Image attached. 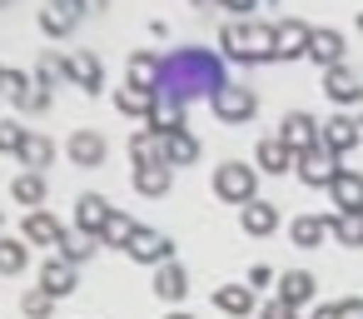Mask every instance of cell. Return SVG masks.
Returning <instances> with one entry per match:
<instances>
[{
  "label": "cell",
  "mask_w": 363,
  "mask_h": 319,
  "mask_svg": "<svg viewBox=\"0 0 363 319\" xmlns=\"http://www.w3.org/2000/svg\"><path fill=\"white\" fill-rule=\"evenodd\" d=\"M155 90H140V85H120L115 90V110L120 115H135V120H150V110H155Z\"/></svg>",
  "instance_id": "4316f807"
},
{
  "label": "cell",
  "mask_w": 363,
  "mask_h": 319,
  "mask_svg": "<svg viewBox=\"0 0 363 319\" xmlns=\"http://www.w3.org/2000/svg\"><path fill=\"white\" fill-rule=\"evenodd\" d=\"M75 284H80V269H75L70 259H60V254H45V264H40V289L55 294V299H65Z\"/></svg>",
  "instance_id": "30bf717a"
},
{
  "label": "cell",
  "mask_w": 363,
  "mask_h": 319,
  "mask_svg": "<svg viewBox=\"0 0 363 319\" xmlns=\"http://www.w3.org/2000/svg\"><path fill=\"white\" fill-rule=\"evenodd\" d=\"M328 234H333L338 244L358 249V244H363V215H333V220H328Z\"/></svg>",
  "instance_id": "e575fe53"
},
{
  "label": "cell",
  "mask_w": 363,
  "mask_h": 319,
  "mask_svg": "<svg viewBox=\"0 0 363 319\" xmlns=\"http://www.w3.org/2000/svg\"><path fill=\"white\" fill-rule=\"evenodd\" d=\"M214 195L224 200V205H254L259 200V170L254 165H244V160H224L219 170H214Z\"/></svg>",
  "instance_id": "7a4b0ae2"
},
{
  "label": "cell",
  "mask_w": 363,
  "mask_h": 319,
  "mask_svg": "<svg viewBox=\"0 0 363 319\" xmlns=\"http://www.w3.org/2000/svg\"><path fill=\"white\" fill-rule=\"evenodd\" d=\"M130 155H135V165H150V160H164V140H160V135H150V130H140V135L130 140Z\"/></svg>",
  "instance_id": "8d00e7d4"
},
{
  "label": "cell",
  "mask_w": 363,
  "mask_h": 319,
  "mask_svg": "<svg viewBox=\"0 0 363 319\" xmlns=\"http://www.w3.org/2000/svg\"><path fill=\"white\" fill-rule=\"evenodd\" d=\"M343 175V165H338V155L333 150H323V145H313V150H303L298 155V180L303 185H313V190H333V180Z\"/></svg>",
  "instance_id": "277c9868"
},
{
  "label": "cell",
  "mask_w": 363,
  "mask_h": 319,
  "mask_svg": "<svg viewBox=\"0 0 363 319\" xmlns=\"http://www.w3.org/2000/svg\"><path fill=\"white\" fill-rule=\"evenodd\" d=\"M30 85H35V80H30V75H21V70H11V75H6V95H11V105H21V100H26V90H30Z\"/></svg>",
  "instance_id": "60d3db41"
},
{
  "label": "cell",
  "mask_w": 363,
  "mask_h": 319,
  "mask_svg": "<svg viewBox=\"0 0 363 319\" xmlns=\"http://www.w3.org/2000/svg\"><path fill=\"white\" fill-rule=\"evenodd\" d=\"M199 160V140L189 135V130H179V135H169L164 140V165L174 170V165H194Z\"/></svg>",
  "instance_id": "1f68e13d"
},
{
  "label": "cell",
  "mask_w": 363,
  "mask_h": 319,
  "mask_svg": "<svg viewBox=\"0 0 363 319\" xmlns=\"http://www.w3.org/2000/svg\"><path fill=\"white\" fill-rule=\"evenodd\" d=\"M338 319H363V299H338Z\"/></svg>",
  "instance_id": "ee69618b"
},
{
  "label": "cell",
  "mask_w": 363,
  "mask_h": 319,
  "mask_svg": "<svg viewBox=\"0 0 363 319\" xmlns=\"http://www.w3.org/2000/svg\"><path fill=\"white\" fill-rule=\"evenodd\" d=\"M318 145L333 150V155H348L353 145H363V120H353V115H328V120L318 125Z\"/></svg>",
  "instance_id": "5b68a950"
},
{
  "label": "cell",
  "mask_w": 363,
  "mask_h": 319,
  "mask_svg": "<svg viewBox=\"0 0 363 319\" xmlns=\"http://www.w3.org/2000/svg\"><path fill=\"white\" fill-rule=\"evenodd\" d=\"M259 60H274V26L249 21L244 26V65H259Z\"/></svg>",
  "instance_id": "d4e9b609"
},
{
  "label": "cell",
  "mask_w": 363,
  "mask_h": 319,
  "mask_svg": "<svg viewBox=\"0 0 363 319\" xmlns=\"http://www.w3.org/2000/svg\"><path fill=\"white\" fill-rule=\"evenodd\" d=\"M60 80H70V55H60V50H45V55L35 60V85L55 90Z\"/></svg>",
  "instance_id": "f546056e"
},
{
  "label": "cell",
  "mask_w": 363,
  "mask_h": 319,
  "mask_svg": "<svg viewBox=\"0 0 363 319\" xmlns=\"http://www.w3.org/2000/svg\"><path fill=\"white\" fill-rule=\"evenodd\" d=\"M209 105H214L219 125H249V120L259 115V95H254L249 85H234V80H229V85H224Z\"/></svg>",
  "instance_id": "3957f363"
},
{
  "label": "cell",
  "mask_w": 363,
  "mask_h": 319,
  "mask_svg": "<svg viewBox=\"0 0 363 319\" xmlns=\"http://www.w3.org/2000/svg\"><path fill=\"white\" fill-rule=\"evenodd\" d=\"M135 220L125 215V210H110V220H105V234H100V244H120V249H130V239H135Z\"/></svg>",
  "instance_id": "d6a6232c"
},
{
  "label": "cell",
  "mask_w": 363,
  "mask_h": 319,
  "mask_svg": "<svg viewBox=\"0 0 363 319\" xmlns=\"http://www.w3.org/2000/svg\"><path fill=\"white\" fill-rule=\"evenodd\" d=\"M164 319H194V314H184V309H174V314H164Z\"/></svg>",
  "instance_id": "7dc6e473"
},
{
  "label": "cell",
  "mask_w": 363,
  "mask_h": 319,
  "mask_svg": "<svg viewBox=\"0 0 363 319\" xmlns=\"http://www.w3.org/2000/svg\"><path fill=\"white\" fill-rule=\"evenodd\" d=\"M214 309H224V314L244 319V314H254V309H259V294H254L249 284H219V289H214Z\"/></svg>",
  "instance_id": "603a6c76"
},
{
  "label": "cell",
  "mask_w": 363,
  "mask_h": 319,
  "mask_svg": "<svg viewBox=\"0 0 363 319\" xmlns=\"http://www.w3.org/2000/svg\"><path fill=\"white\" fill-rule=\"evenodd\" d=\"M11 200H16V205H30V215H35V210L45 205V175H30V170L16 175V180H11Z\"/></svg>",
  "instance_id": "4dcf8cb0"
},
{
  "label": "cell",
  "mask_w": 363,
  "mask_h": 319,
  "mask_svg": "<svg viewBox=\"0 0 363 319\" xmlns=\"http://www.w3.org/2000/svg\"><path fill=\"white\" fill-rule=\"evenodd\" d=\"M313 294H318V279H313L308 269H289V274H279V299H284V304L303 309V304H313Z\"/></svg>",
  "instance_id": "ac0fdd59"
},
{
  "label": "cell",
  "mask_w": 363,
  "mask_h": 319,
  "mask_svg": "<svg viewBox=\"0 0 363 319\" xmlns=\"http://www.w3.org/2000/svg\"><path fill=\"white\" fill-rule=\"evenodd\" d=\"M160 80H164V55H155V50L130 55V80L125 85H140V90H155L160 95Z\"/></svg>",
  "instance_id": "e0dca14e"
},
{
  "label": "cell",
  "mask_w": 363,
  "mask_h": 319,
  "mask_svg": "<svg viewBox=\"0 0 363 319\" xmlns=\"http://www.w3.org/2000/svg\"><path fill=\"white\" fill-rule=\"evenodd\" d=\"M125 254H130V259H140V264H155V269H160V264H169V259H174V244H169V234H164V229L140 225Z\"/></svg>",
  "instance_id": "8992f818"
},
{
  "label": "cell",
  "mask_w": 363,
  "mask_h": 319,
  "mask_svg": "<svg viewBox=\"0 0 363 319\" xmlns=\"http://www.w3.org/2000/svg\"><path fill=\"white\" fill-rule=\"evenodd\" d=\"M155 294H160L164 304H179V299L189 294V274H184V264H179V259H169V264H160V269H155Z\"/></svg>",
  "instance_id": "7402d4cb"
},
{
  "label": "cell",
  "mask_w": 363,
  "mask_h": 319,
  "mask_svg": "<svg viewBox=\"0 0 363 319\" xmlns=\"http://www.w3.org/2000/svg\"><path fill=\"white\" fill-rule=\"evenodd\" d=\"M80 16H85L80 0H55V6H40V31L60 40V36H70L80 26Z\"/></svg>",
  "instance_id": "8fae6325"
},
{
  "label": "cell",
  "mask_w": 363,
  "mask_h": 319,
  "mask_svg": "<svg viewBox=\"0 0 363 319\" xmlns=\"http://www.w3.org/2000/svg\"><path fill=\"white\" fill-rule=\"evenodd\" d=\"M269 279H274L269 264H254V269H249V289H259V284H269Z\"/></svg>",
  "instance_id": "f6af8a7d"
},
{
  "label": "cell",
  "mask_w": 363,
  "mask_h": 319,
  "mask_svg": "<svg viewBox=\"0 0 363 319\" xmlns=\"http://www.w3.org/2000/svg\"><path fill=\"white\" fill-rule=\"evenodd\" d=\"M224 85H229V80H224L219 55L194 50V45L164 55V80H160V95H164V100H174V105H184L189 95H209V100H214Z\"/></svg>",
  "instance_id": "6da1fadb"
},
{
  "label": "cell",
  "mask_w": 363,
  "mask_h": 319,
  "mask_svg": "<svg viewBox=\"0 0 363 319\" xmlns=\"http://www.w3.org/2000/svg\"><path fill=\"white\" fill-rule=\"evenodd\" d=\"M21 165H26L30 175H40L45 165H55V140L30 130V135H26V145H21Z\"/></svg>",
  "instance_id": "83f0119b"
},
{
  "label": "cell",
  "mask_w": 363,
  "mask_h": 319,
  "mask_svg": "<svg viewBox=\"0 0 363 319\" xmlns=\"http://www.w3.org/2000/svg\"><path fill=\"white\" fill-rule=\"evenodd\" d=\"M239 225H244V234H274L279 229V205L274 200H254V205H244L239 210Z\"/></svg>",
  "instance_id": "44dd1931"
},
{
  "label": "cell",
  "mask_w": 363,
  "mask_h": 319,
  "mask_svg": "<svg viewBox=\"0 0 363 319\" xmlns=\"http://www.w3.org/2000/svg\"><path fill=\"white\" fill-rule=\"evenodd\" d=\"M95 249H100V239H95V234H80V229H75V234H65V244H60L55 254H60V259H70V264L80 269V264H85V259L95 254Z\"/></svg>",
  "instance_id": "836d02e7"
},
{
  "label": "cell",
  "mask_w": 363,
  "mask_h": 319,
  "mask_svg": "<svg viewBox=\"0 0 363 319\" xmlns=\"http://www.w3.org/2000/svg\"><path fill=\"white\" fill-rule=\"evenodd\" d=\"M308 40H313V26H303V21L274 26V60H303L308 55Z\"/></svg>",
  "instance_id": "52a82bcc"
},
{
  "label": "cell",
  "mask_w": 363,
  "mask_h": 319,
  "mask_svg": "<svg viewBox=\"0 0 363 319\" xmlns=\"http://www.w3.org/2000/svg\"><path fill=\"white\" fill-rule=\"evenodd\" d=\"M323 90H328V100H338V105H358V100H363V80H358V70H348V65L323 70Z\"/></svg>",
  "instance_id": "2e32d148"
},
{
  "label": "cell",
  "mask_w": 363,
  "mask_h": 319,
  "mask_svg": "<svg viewBox=\"0 0 363 319\" xmlns=\"http://www.w3.org/2000/svg\"><path fill=\"white\" fill-rule=\"evenodd\" d=\"M30 264V249L21 244V239H6L0 234V274H21Z\"/></svg>",
  "instance_id": "d590c367"
},
{
  "label": "cell",
  "mask_w": 363,
  "mask_h": 319,
  "mask_svg": "<svg viewBox=\"0 0 363 319\" xmlns=\"http://www.w3.org/2000/svg\"><path fill=\"white\" fill-rule=\"evenodd\" d=\"M289 239H294L298 249H318V244L328 239V220H318V215H298V220H289Z\"/></svg>",
  "instance_id": "f1b7e54d"
},
{
  "label": "cell",
  "mask_w": 363,
  "mask_h": 319,
  "mask_svg": "<svg viewBox=\"0 0 363 319\" xmlns=\"http://www.w3.org/2000/svg\"><path fill=\"white\" fill-rule=\"evenodd\" d=\"M26 125H16V120H0V155H21V145H26Z\"/></svg>",
  "instance_id": "ab89813d"
},
{
  "label": "cell",
  "mask_w": 363,
  "mask_h": 319,
  "mask_svg": "<svg viewBox=\"0 0 363 319\" xmlns=\"http://www.w3.org/2000/svg\"><path fill=\"white\" fill-rule=\"evenodd\" d=\"M21 110H30V115L50 110V90H45V85H30V90H26V100H21Z\"/></svg>",
  "instance_id": "b9f144b4"
},
{
  "label": "cell",
  "mask_w": 363,
  "mask_h": 319,
  "mask_svg": "<svg viewBox=\"0 0 363 319\" xmlns=\"http://www.w3.org/2000/svg\"><path fill=\"white\" fill-rule=\"evenodd\" d=\"M21 234H26L30 244H45V249H60L70 229H65V225H60V220H55L50 210H35V215H26V229H21Z\"/></svg>",
  "instance_id": "5bb4252c"
},
{
  "label": "cell",
  "mask_w": 363,
  "mask_h": 319,
  "mask_svg": "<svg viewBox=\"0 0 363 319\" xmlns=\"http://www.w3.org/2000/svg\"><path fill=\"white\" fill-rule=\"evenodd\" d=\"M145 130L150 135H160V140H169V135H179L184 130V105H174V100H155V110H150V120H145Z\"/></svg>",
  "instance_id": "d6986e66"
},
{
  "label": "cell",
  "mask_w": 363,
  "mask_h": 319,
  "mask_svg": "<svg viewBox=\"0 0 363 319\" xmlns=\"http://www.w3.org/2000/svg\"><path fill=\"white\" fill-rule=\"evenodd\" d=\"M259 319H298V309L284 299H269V304H259Z\"/></svg>",
  "instance_id": "7bdbcfd3"
},
{
  "label": "cell",
  "mask_w": 363,
  "mask_h": 319,
  "mask_svg": "<svg viewBox=\"0 0 363 319\" xmlns=\"http://www.w3.org/2000/svg\"><path fill=\"white\" fill-rule=\"evenodd\" d=\"M6 75H11V70H6V65H0V95H6Z\"/></svg>",
  "instance_id": "c3c4849f"
},
{
  "label": "cell",
  "mask_w": 363,
  "mask_h": 319,
  "mask_svg": "<svg viewBox=\"0 0 363 319\" xmlns=\"http://www.w3.org/2000/svg\"><path fill=\"white\" fill-rule=\"evenodd\" d=\"M308 60L323 65V70L343 65V36H338V31H313V40H308Z\"/></svg>",
  "instance_id": "484cf974"
},
{
  "label": "cell",
  "mask_w": 363,
  "mask_h": 319,
  "mask_svg": "<svg viewBox=\"0 0 363 319\" xmlns=\"http://www.w3.org/2000/svg\"><path fill=\"white\" fill-rule=\"evenodd\" d=\"M169 185H174V170H169L164 160H150V165H135V190H140V195H150V200H160V195H169Z\"/></svg>",
  "instance_id": "ffe728a7"
},
{
  "label": "cell",
  "mask_w": 363,
  "mask_h": 319,
  "mask_svg": "<svg viewBox=\"0 0 363 319\" xmlns=\"http://www.w3.org/2000/svg\"><path fill=\"white\" fill-rule=\"evenodd\" d=\"M308 319H338V304H313V314Z\"/></svg>",
  "instance_id": "bcb514c9"
},
{
  "label": "cell",
  "mask_w": 363,
  "mask_h": 319,
  "mask_svg": "<svg viewBox=\"0 0 363 319\" xmlns=\"http://www.w3.org/2000/svg\"><path fill=\"white\" fill-rule=\"evenodd\" d=\"M21 309H26V319H50V314H55V294H45V289L35 284V289H26Z\"/></svg>",
  "instance_id": "74e56055"
},
{
  "label": "cell",
  "mask_w": 363,
  "mask_h": 319,
  "mask_svg": "<svg viewBox=\"0 0 363 319\" xmlns=\"http://www.w3.org/2000/svg\"><path fill=\"white\" fill-rule=\"evenodd\" d=\"M0 225H6V210H0Z\"/></svg>",
  "instance_id": "681fc988"
},
{
  "label": "cell",
  "mask_w": 363,
  "mask_h": 319,
  "mask_svg": "<svg viewBox=\"0 0 363 319\" xmlns=\"http://www.w3.org/2000/svg\"><path fill=\"white\" fill-rule=\"evenodd\" d=\"M65 155H70V165L95 170V165H105L110 145H105V135H100V130H75V135H70V145H65Z\"/></svg>",
  "instance_id": "9c48e42d"
},
{
  "label": "cell",
  "mask_w": 363,
  "mask_h": 319,
  "mask_svg": "<svg viewBox=\"0 0 363 319\" xmlns=\"http://www.w3.org/2000/svg\"><path fill=\"white\" fill-rule=\"evenodd\" d=\"M279 140H284L294 155H303V150H313V145H318V120H313L308 110H294V115H284V120H279Z\"/></svg>",
  "instance_id": "ba28073f"
},
{
  "label": "cell",
  "mask_w": 363,
  "mask_h": 319,
  "mask_svg": "<svg viewBox=\"0 0 363 319\" xmlns=\"http://www.w3.org/2000/svg\"><path fill=\"white\" fill-rule=\"evenodd\" d=\"M254 165H259L264 175H289V170H298V155H294V150H289L279 135H269V140H259Z\"/></svg>",
  "instance_id": "7c38bea8"
},
{
  "label": "cell",
  "mask_w": 363,
  "mask_h": 319,
  "mask_svg": "<svg viewBox=\"0 0 363 319\" xmlns=\"http://www.w3.org/2000/svg\"><path fill=\"white\" fill-rule=\"evenodd\" d=\"M328 195H333L338 215H363V175H358V170H343Z\"/></svg>",
  "instance_id": "cb8c5ba5"
},
{
  "label": "cell",
  "mask_w": 363,
  "mask_h": 319,
  "mask_svg": "<svg viewBox=\"0 0 363 319\" xmlns=\"http://www.w3.org/2000/svg\"><path fill=\"white\" fill-rule=\"evenodd\" d=\"M219 45H224L229 60H244V21H229V26L219 31Z\"/></svg>",
  "instance_id": "f35d334b"
},
{
  "label": "cell",
  "mask_w": 363,
  "mask_h": 319,
  "mask_svg": "<svg viewBox=\"0 0 363 319\" xmlns=\"http://www.w3.org/2000/svg\"><path fill=\"white\" fill-rule=\"evenodd\" d=\"M70 85H80L85 95H100V90H105V65H100V55L75 50V55H70Z\"/></svg>",
  "instance_id": "9a60e30c"
},
{
  "label": "cell",
  "mask_w": 363,
  "mask_h": 319,
  "mask_svg": "<svg viewBox=\"0 0 363 319\" xmlns=\"http://www.w3.org/2000/svg\"><path fill=\"white\" fill-rule=\"evenodd\" d=\"M110 210H115V205H110L105 195H80V200H75V229L100 239V234H105V220H110Z\"/></svg>",
  "instance_id": "4fadbf2b"
}]
</instances>
